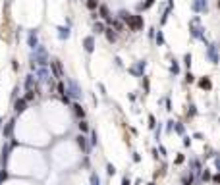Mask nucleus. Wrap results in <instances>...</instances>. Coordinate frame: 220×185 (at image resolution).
I'll list each match as a JSON object with an SVG mask.
<instances>
[{"mask_svg":"<svg viewBox=\"0 0 220 185\" xmlns=\"http://www.w3.org/2000/svg\"><path fill=\"white\" fill-rule=\"evenodd\" d=\"M197 23H199V18H195L191 23H189V31H191L193 37H197V39H205V35H203V27H199Z\"/></svg>","mask_w":220,"mask_h":185,"instance_id":"obj_1","label":"nucleus"},{"mask_svg":"<svg viewBox=\"0 0 220 185\" xmlns=\"http://www.w3.org/2000/svg\"><path fill=\"white\" fill-rule=\"evenodd\" d=\"M191 8H193V12H205L207 10V0H195Z\"/></svg>","mask_w":220,"mask_h":185,"instance_id":"obj_2","label":"nucleus"},{"mask_svg":"<svg viewBox=\"0 0 220 185\" xmlns=\"http://www.w3.org/2000/svg\"><path fill=\"white\" fill-rule=\"evenodd\" d=\"M83 45H85V50H87V52H93V50H95V39H93V37H85Z\"/></svg>","mask_w":220,"mask_h":185,"instance_id":"obj_3","label":"nucleus"},{"mask_svg":"<svg viewBox=\"0 0 220 185\" xmlns=\"http://www.w3.org/2000/svg\"><path fill=\"white\" fill-rule=\"evenodd\" d=\"M58 37H60L62 41H64V39H68V37H70V27H68V25H66V27H64V25H62V27H58Z\"/></svg>","mask_w":220,"mask_h":185,"instance_id":"obj_4","label":"nucleus"},{"mask_svg":"<svg viewBox=\"0 0 220 185\" xmlns=\"http://www.w3.org/2000/svg\"><path fill=\"white\" fill-rule=\"evenodd\" d=\"M29 46L37 48V29L35 31H29Z\"/></svg>","mask_w":220,"mask_h":185,"instance_id":"obj_5","label":"nucleus"},{"mask_svg":"<svg viewBox=\"0 0 220 185\" xmlns=\"http://www.w3.org/2000/svg\"><path fill=\"white\" fill-rule=\"evenodd\" d=\"M207 54H209V58H210L212 62H216V45H210L209 50H207Z\"/></svg>","mask_w":220,"mask_h":185,"instance_id":"obj_6","label":"nucleus"},{"mask_svg":"<svg viewBox=\"0 0 220 185\" xmlns=\"http://www.w3.org/2000/svg\"><path fill=\"white\" fill-rule=\"evenodd\" d=\"M93 31L95 33H104V25H102V23H95L93 25Z\"/></svg>","mask_w":220,"mask_h":185,"instance_id":"obj_7","label":"nucleus"},{"mask_svg":"<svg viewBox=\"0 0 220 185\" xmlns=\"http://www.w3.org/2000/svg\"><path fill=\"white\" fill-rule=\"evenodd\" d=\"M99 10H100V16H102V18L106 19V18H108V8H106V6H100Z\"/></svg>","mask_w":220,"mask_h":185,"instance_id":"obj_8","label":"nucleus"},{"mask_svg":"<svg viewBox=\"0 0 220 185\" xmlns=\"http://www.w3.org/2000/svg\"><path fill=\"white\" fill-rule=\"evenodd\" d=\"M153 2H155V0H147L145 4H139V10H145V8H149V6H153Z\"/></svg>","mask_w":220,"mask_h":185,"instance_id":"obj_9","label":"nucleus"},{"mask_svg":"<svg viewBox=\"0 0 220 185\" xmlns=\"http://www.w3.org/2000/svg\"><path fill=\"white\" fill-rule=\"evenodd\" d=\"M97 6H99V2H97V0H89V2H87V8H91V10H95Z\"/></svg>","mask_w":220,"mask_h":185,"instance_id":"obj_10","label":"nucleus"},{"mask_svg":"<svg viewBox=\"0 0 220 185\" xmlns=\"http://www.w3.org/2000/svg\"><path fill=\"white\" fill-rule=\"evenodd\" d=\"M104 31H106V37H108V41H114V39H116V35L112 33V29H104Z\"/></svg>","mask_w":220,"mask_h":185,"instance_id":"obj_11","label":"nucleus"},{"mask_svg":"<svg viewBox=\"0 0 220 185\" xmlns=\"http://www.w3.org/2000/svg\"><path fill=\"white\" fill-rule=\"evenodd\" d=\"M157 42H158V45H164V37H162V33H160V31L157 35Z\"/></svg>","mask_w":220,"mask_h":185,"instance_id":"obj_12","label":"nucleus"}]
</instances>
